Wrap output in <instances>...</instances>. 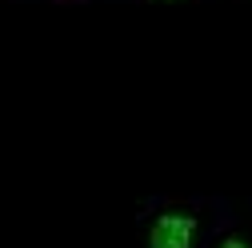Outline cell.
Segmentation results:
<instances>
[{"instance_id":"obj_1","label":"cell","mask_w":252,"mask_h":248,"mask_svg":"<svg viewBox=\"0 0 252 248\" xmlns=\"http://www.w3.org/2000/svg\"><path fill=\"white\" fill-rule=\"evenodd\" d=\"M236 200L220 192H156L136 208L132 248H208Z\"/></svg>"},{"instance_id":"obj_2","label":"cell","mask_w":252,"mask_h":248,"mask_svg":"<svg viewBox=\"0 0 252 248\" xmlns=\"http://www.w3.org/2000/svg\"><path fill=\"white\" fill-rule=\"evenodd\" d=\"M208 248H252V200H240L232 216L216 228Z\"/></svg>"},{"instance_id":"obj_3","label":"cell","mask_w":252,"mask_h":248,"mask_svg":"<svg viewBox=\"0 0 252 248\" xmlns=\"http://www.w3.org/2000/svg\"><path fill=\"white\" fill-rule=\"evenodd\" d=\"M20 4H116V0H20Z\"/></svg>"},{"instance_id":"obj_4","label":"cell","mask_w":252,"mask_h":248,"mask_svg":"<svg viewBox=\"0 0 252 248\" xmlns=\"http://www.w3.org/2000/svg\"><path fill=\"white\" fill-rule=\"evenodd\" d=\"M128 4H200V0H128Z\"/></svg>"}]
</instances>
